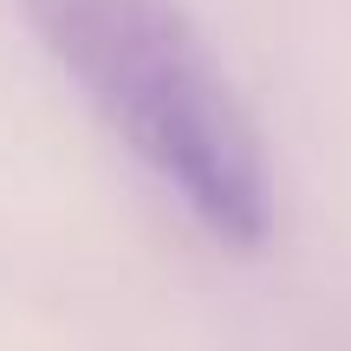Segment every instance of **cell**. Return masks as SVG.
Returning <instances> with one entry per match:
<instances>
[{
    "mask_svg": "<svg viewBox=\"0 0 351 351\" xmlns=\"http://www.w3.org/2000/svg\"><path fill=\"white\" fill-rule=\"evenodd\" d=\"M39 46L117 143L228 254L274 234V169L247 98L176 0H20Z\"/></svg>",
    "mask_w": 351,
    "mask_h": 351,
    "instance_id": "obj_1",
    "label": "cell"
}]
</instances>
